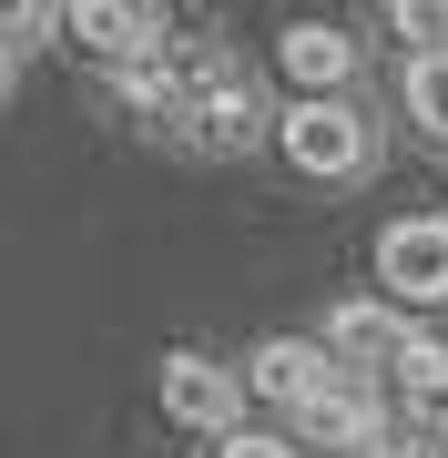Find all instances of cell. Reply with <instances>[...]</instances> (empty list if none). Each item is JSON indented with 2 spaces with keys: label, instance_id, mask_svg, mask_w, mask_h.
<instances>
[{
  "label": "cell",
  "instance_id": "cell-13",
  "mask_svg": "<svg viewBox=\"0 0 448 458\" xmlns=\"http://www.w3.org/2000/svg\"><path fill=\"white\" fill-rule=\"evenodd\" d=\"M41 31H62V11H31V0H21V11L0 21V72H21V62H31Z\"/></svg>",
  "mask_w": 448,
  "mask_h": 458
},
{
  "label": "cell",
  "instance_id": "cell-5",
  "mask_svg": "<svg viewBox=\"0 0 448 458\" xmlns=\"http://www.w3.org/2000/svg\"><path fill=\"white\" fill-rule=\"evenodd\" d=\"M306 458H398V438H387V397L367 387V377H347L336 397H316V408L296 418Z\"/></svg>",
  "mask_w": 448,
  "mask_h": 458
},
{
  "label": "cell",
  "instance_id": "cell-8",
  "mask_svg": "<svg viewBox=\"0 0 448 458\" xmlns=\"http://www.w3.org/2000/svg\"><path fill=\"white\" fill-rule=\"evenodd\" d=\"M408 306H387V295H357V306H336L326 316V346H336V367L347 377H367V367H398L408 357Z\"/></svg>",
  "mask_w": 448,
  "mask_h": 458
},
{
  "label": "cell",
  "instance_id": "cell-11",
  "mask_svg": "<svg viewBox=\"0 0 448 458\" xmlns=\"http://www.w3.org/2000/svg\"><path fill=\"white\" fill-rule=\"evenodd\" d=\"M387 377H398L408 397H448V336H428V327H418V336H408V357L387 367Z\"/></svg>",
  "mask_w": 448,
  "mask_h": 458
},
{
  "label": "cell",
  "instance_id": "cell-9",
  "mask_svg": "<svg viewBox=\"0 0 448 458\" xmlns=\"http://www.w3.org/2000/svg\"><path fill=\"white\" fill-rule=\"evenodd\" d=\"M183 132H194L204 153H255V143H275V113L255 102V82H234V72H224V82L194 102V123H183Z\"/></svg>",
  "mask_w": 448,
  "mask_h": 458
},
{
  "label": "cell",
  "instance_id": "cell-3",
  "mask_svg": "<svg viewBox=\"0 0 448 458\" xmlns=\"http://www.w3.org/2000/svg\"><path fill=\"white\" fill-rule=\"evenodd\" d=\"M357 62H367V41L347 31V21H285L275 31V72H285L296 102H347Z\"/></svg>",
  "mask_w": 448,
  "mask_h": 458
},
{
  "label": "cell",
  "instance_id": "cell-10",
  "mask_svg": "<svg viewBox=\"0 0 448 458\" xmlns=\"http://www.w3.org/2000/svg\"><path fill=\"white\" fill-rule=\"evenodd\" d=\"M398 92H408V123L448 153V51H438V62H408V72H398Z\"/></svg>",
  "mask_w": 448,
  "mask_h": 458
},
{
  "label": "cell",
  "instance_id": "cell-7",
  "mask_svg": "<svg viewBox=\"0 0 448 458\" xmlns=\"http://www.w3.org/2000/svg\"><path fill=\"white\" fill-rule=\"evenodd\" d=\"M62 31L82 41L92 62H113V72H133V62H153V51H164V21L133 11V0H72V11H62Z\"/></svg>",
  "mask_w": 448,
  "mask_h": 458
},
{
  "label": "cell",
  "instance_id": "cell-12",
  "mask_svg": "<svg viewBox=\"0 0 448 458\" xmlns=\"http://www.w3.org/2000/svg\"><path fill=\"white\" fill-rule=\"evenodd\" d=\"M387 31L418 41L408 62H438V51H448V11H438V0H398V11H387Z\"/></svg>",
  "mask_w": 448,
  "mask_h": 458
},
{
  "label": "cell",
  "instance_id": "cell-2",
  "mask_svg": "<svg viewBox=\"0 0 448 458\" xmlns=\"http://www.w3.org/2000/svg\"><path fill=\"white\" fill-rule=\"evenodd\" d=\"M245 367H224V357H204V346H173L164 357V418L173 428H194V438H234V428H245Z\"/></svg>",
  "mask_w": 448,
  "mask_h": 458
},
{
  "label": "cell",
  "instance_id": "cell-6",
  "mask_svg": "<svg viewBox=\"0 0 448 458\" xmlns=\"http://www.w3.org/2000/svg\"><path fill=\"white\" fill-rule=\"evenodd\" d=\"M245 387L306 418L316 397H336V387H347V367H336V346H326V336H266V346L245 357Z\"/></svg>",
  "mask_w": 448,
  "mask_h": 458
},
{
  "label": "cell",
  "instance_id": "cell-1",
  "mask_svg": "<svg viewBox=\"0 0 448 458\" xmlns=\"http://www.w3.org/2000/svg\"><path fill=\"white\" fill-rule=\"evenodd\" d=\"M275 153H285V174H306V183H357L377 164V123H367L357 102H285L275 113Z\"/></svg>",
  "mask_w": 448,
  "mask_h": 458
},
{
  "label": "cell",
  "instance_id": "cell-4",
  "mask_svg": "<svg viewBox=\"0 0 448 458\" xmlns=\"http://www.w3.org/2000/svg\"><path fill=\"white\" fill-rule=\"evenodd\" d=\"M377 285L387 306H448V214H398L377 234Z\"/></svg>",
  "mask_w": 448,
  "mask_h": 458
},
{
  "label": "cell",
  "instance_id": "cell-14",
  "mask_svg": "<svg viewBox=\"0 0 448 458\" xmlns=\"http://www.w3.org/2000/svg\"><path fill=\"white\" fill-rule=\"evenodd\" d=\"M215 458H306V438H275V428H234Z\"/></svg>",
  "mask_w": 448,
  "mask_h": 458
}]
</instances>
